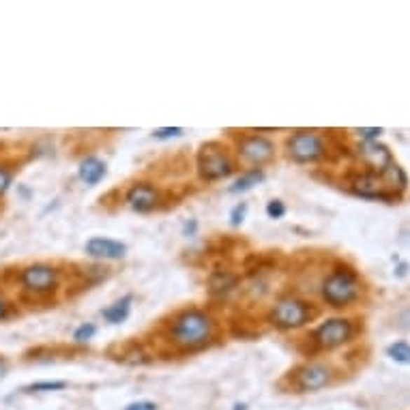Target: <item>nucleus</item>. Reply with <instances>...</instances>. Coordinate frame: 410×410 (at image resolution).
Returning a JSON list of instances; mask_svg holds the SVG:
<instances>
[{"label": "nucleus", "instance_id": "4", "mask_svg": "<svg viewBox=\"0 0 410 410\" xmlns=\"http://www.w3.org/2000/svg\"><path fill=\"white\" fill-rule=\"evenodd\" d=\"M196 168H198V175L202 181L215 183V181L230 179L236 172V161H234L232 153L228 149H224L219 142H209L200 149Z\"/></svg>", "mask_w": 410, "mask_h": 410}, {"label": "nucleus", "instance_id": "16", "mask_svg": "<svg viewBox=\"0 0 410 410\" xmlns=\"http://www.w3.org/2000/svg\"><path fill=\"white\" fill-rule=\"evenodd\" d=\"M264 170L262 168H252V170H245V172L238 177L230 187L228 191L230 193H245V191H252L256 185H260L264 181Z\"/></svg>", "mask_w": 410, "mask_h": 410}, {"label": "nucleus", "instance_id": "13", "mask_svg": "<svg viewBox=\"0 0 410 410\" xmlns=\"http://www.w3.org/2000/svg\"><path fill=\"white\" fill-rule=\"evenodd\" d=\"M84 252L93 260H123L127 256V245L108 236H93L86 241Z\"/></svg>", "mask_w": 410, "mask_h": 410}, {"label": "nucleus", "instance_id": "5", "mask_svg": "<svg viewBox=\"0 0 410 410\" xmlns=\"http://www.w3.org/2000/svg\"><path fill=\"white\" fill-rule=\"evenodd\" d=\"M286 155L294 163H316L329 155V146L324 135L314 129H299L288 135L286 140Z\"/></svg>", "mask_w": 410, "mask_h": 410}, {"label": "nucleus", "instance_id": "22", "mask_svg": "<svg viewBox=\"0 0 410 410\" xmlns=\"http://www.w3.org/2000/svg\"><path fill=\"white\" fill-rule=\"evenodd\" d=\"M247 202H238L236 204V207L230 211V224L234 226V228H238V226H241L243 221H245V215H247Z\"/></svg>", "mask_w": 410, "mask_h": 410}, {"label": "nucleus", "instance_id": "9", "mask_svg": "<svg viewBox=\"0 0 410 410\" xmlns=\"http://www.w3.org/2000/svg\"><path fill=\"white\" fill-rule=\"evenodd\" d=\"M333 381V369L320 361H307L299 365L292 374V387L299 393H314L329 387Z\"/></svg>", "mask_w": 410, "mask_h": 410}, {"label": "nucleus", "instance_id": "14", "mask_svg": "<svg viewBox=\"0 0 410 410\" xmlns=\"http://www.w3.org/2000/svg\"><path fill=\"white\" fill-rule=\"evenodd\" d=\"M106 175H108V165H106L104 159H99V157L90 155V157H86V159L80 161L78 177H80V181H82L86 187L99 185L101 181L106 179Z\"/></svg>", "mask_w": 410, "mask_h": 410}, {"label": "nucleus", "instance_id": "3", "mask_svg": "<svg viewBox=\"0 0 410 410\" xmlns=\"http://www.w3.org/2000/svg\"><path fill=\"white\" fill-rule=\"evenodd\" d=\"M318 316L314 305L296 294H286L275 301L268 312V322L280 331H296Z\"/></svg>", "mask_w": 410, "mask_h": 410}, {"label": "nucleus", "instance_id": "12", "mask_svg": "<svg viewBox=\"0 0 410 410\" xmlns=\"http://www.w3.org/2000/svg\"><path fill=\"white\" fill-rule=\"evenodd\" d=\"M357 155L363 161V165L367 168V172H376V175H383L387 168H391L395 163L391 151L385 144H381L378 140L361 142L357 149Z\"/></svg>", "mask_w": 410, "mask_h": 410}, {"label": "nucleus", "instance_id": "10", "mask_svg": "<svg viewBox=\"0 0 410 410\" xmlns=\"http://www.w3.org/2000/svg\"><path fill=\"white\" fill-rule=\"evenodd\" d=\"M123 200L133 213H153L155 209L161 207L163 196H161V189L155 183L138 181V183L129 185Z\"/></svg>", "mask_w": 410, "mask_h": 410}, {"label": "nucleus", "instance_id": "20", "mask_svg": "<svg viewBox=\"0 0 410 410\" xmlns=\"http://www.w3.org/2000/svg\"><path fill=\"white\" fill-rule=\"evenodd\" d=\"M67 383L64 381H46V383H35V385H30L26 387L24 391L26 393H41V391H60L64 389Z\"/></svg>", "mask_w": 410, "mask_h": 410}, {"label": "nucleus", "instance_id": "18", "mask_svg": "<svg viewBox=\"0 0 410 410\" xmlns=\"http://www.w3.org/2000/svg\"><path fill=\"white\" fill-rule=\"evenodd\" d=\"M97 335V324L93 322H82L76 331H74V344L78 346H84L88 341Z\"/></svg>", "mask_w": 410, "mask_h": 410}, {"label": "nucleus", "instance_id": "8", "mask_svg": "<svg viewBox=\"0 0 410 410\" xmlns=\"http://www.w3.org/2000/svg\"><path fill=\"white\" fill-rule=\"evenodd\" d=\"M234 151H236L238 161L245 163L247 170H252V168L264 170V165L275 159V153H278L275 144L258 133H243L241 138L236 140Z\"/></svg>", "mask_w": 410, "mask_h": 410}, {"label": "nucleus", "instance_id": "7", "mask_svg": "<svg viewBox=\"0 0 410 410\" xmlns=\"http://www.w3.org/2000/svg\"><path fill=\"white\" fill-rule=\"evenodd\" d=\"M355 327L348 318H327L310 333V344L316 353L320 350H335L339 346L348 344L353 339Z\"/></svg>", "mask_w": 410, "mask_h": 410}, {"label": "nucleus", "instance_id": "6", "mask_svg": "<svg viewBox=\"0 0 410 410\" xmlns=\"http://www.w3.org/2000/svg\"><path fill=\"white\" fill-rule=\"evenodd\" d=\"M62 271L50 262H35L20 271V286L26 294L48 296L60 288Z\"/></svg>", "mask_w": 410, "mask_h": 410}, {"label": "nucleus", "instance_id": "15", "mask_svg": "<svg viewBox=\"0 0 410 410\" xmlns=\"http://www.w3.org/2000/svg\"><path fill=\"white\" fill-rule=\"evenodd\" d=\"M131 305H133V294H125L118 301H114L110 307H106V310L101 312V316H104V320L108 324H121V322H125L129 318Z\"/></svg>", "mask_w": 410, "mask_h": 410}, {"label": "nucleus", "instance_id": "24", "mask_svg": "<svg viewBox=\"0 0 410 410\" xmlns=\"http://www.w3.org/2000/svg\"><path fill=\"white\" fill-rule=\"evenodd\" d=\"M357 133L363 138V142H369V140H378V135L383 133V129L374 127V129H357Z\"/></svg>", "mask_w": 410, "mask_h": 410}, {"label": "nucleus", "instance_id": "11", "mask_svg": "<svg viewBox=\"0 0 410 410\" xmlns=\"http://www.w3.org/2000/svg\"><path fill=\"white\" fill-rule=\"evenodd\" d=\"M353 191L361 198H369V200H393L397 198V193L389 187V183L385 181L383 175L376 172H363L359 177L353 179Z\"/></svg>", "mask_w": 410, "mask_h": 410}, {"label": "nucleus", "instance_id": "27", "mask_svg": "<svg viewBox=\"0 0 410 410\" xmlns=\"http://www.w3.org/2000/svg\"><path fill=\"white\" fill-rule=\"evenodd\" d=\"M196 230H198V221H196V219H191V224L187 221V224L183 226V234H185V236H193Z\"/></svg>", "mask_w": 410, "mask_h": 410}, {"label": "nucleus", "instance_id": "23", "mask_svg": "<svg viewBox=\"0 0 410 410\" xmlns=\"http://www.w3.org/2000/svg\"><path fill=\"white\" fill-rule=\"evenodd\" d=\"M266 215L271 219H282L286 215V204L282 200H271V202H266Z\"/></svg>", "mask_w": 410, "mask_h": 410}, {"label": "nucleus", "instance_id": "21", "mask_svg": "<svg viewBox=\"0 0 410 410\" xmlns=\"http://www.w3.org/2000/svg\"><path fill=\"white\" fill-rule=\"evenodd\" d=\"M183 133H185L183 127H161V129L153 131V138L155 140H172V138H181Z\"/></svg>", "mask_w": 410, "mask_h": 410}, {"label": "nucleus", "instance_id": "1", "mask_svg": "<svg viewBox=\"0 0 410 410\" xmlns=\"http://www.w3.org/2000/svg\"><path fill=\"white\" fill-rule=\"evenodd\" d=\"M217 322L202 307H185L165 324V339L177 353H198L215 341Z\"/></svg>", "mask_w": 410, "mask_h": 410}, {"label": "nucleus", "instance_id": "2", "mask_svg": "<svg viewBox=\"0 0 410 410\" xmlns=\"http://www.w3.org/2000/svg\"><path fill=\"white\" fill-rule=\"evenodd\" d=\"M320 296L329 307H348L361 296V280L348 266H337L322 280Z\"/></svg>", "mask_w": 410, "mask_h": 410}, {"label": "nucleus", "instance_id": "26", "mask_svg": "<svg viewBox=\"0 0 410 410\" xmlns=\"http://www.w3.org/2000/svg\"><path fill=\"white\" fill-rule=\"evenodd\" d=\"M9 314H11V303L7 301V296L3 292H0V320L9 318Z\"/></svg>", "mask_w": 410, "mask_h": 410}, {"label": "nucleus", "instance_id": "17", "mask_svg": "<svg viewBox=\"0 0 410 410\" xmlns=\"http://www.w3.org/2000/svg\"><path fill=\"white\" fill-rule=\"evenodd\" d=\"M387 355L395 361V363H402V365H410V344L406 341H395L387 348Z\"/></svg>", "mask_w": 410, "mask_h": 410}, {"label": "nucleus", "instance_id": "25", "mask_svg": "<svg viewBox=\"0 0 410 410\" xmlns=\"http://www.w3.org/2000/svg\"><path fill=\"white\" fill-rule=\"evenodd\" d=\"M123 410H157V404L155 402H133L125 406Z\"/></svg>", "mask_w": 410, "mask_h": 410}, {"label": "nucleus", "instance_id": "19", "mask_svg": "<svg viewBox=\"0 0 410 410\" xmlns=\"http://www.w3.org/2000/svg\"><path fill=\"white\" fill-rule=\"evenodd\" d=\"M13 179H15V168L9 163H0V198L11 189Z\"/></svg>", "mask_w": 410, "mask_h": 410}]
</instances>
